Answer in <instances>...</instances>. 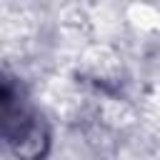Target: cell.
<instances>
[{
    "instance_id": "6da1fadb",
    "label": "cell",
    "mask_w": 160,
    "mask_h": 160,
    "mask_svg": "<svg viewBox=\"0 0 160 160\" xmlns=\"http://www.w3.org/2000/svg\"><path fill=\"white\" fill-rule=\"evenodd\" d=\"M5 135L20 160H40L48 150V130L38 118L22 110H10L5 115Z\"/></svg>"
}]
</instances>
